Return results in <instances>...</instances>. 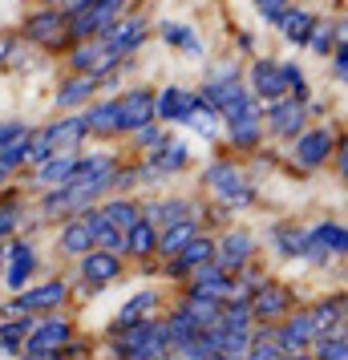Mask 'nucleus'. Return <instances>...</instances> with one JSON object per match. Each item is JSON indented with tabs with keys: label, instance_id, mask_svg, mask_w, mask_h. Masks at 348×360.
<instances>
[{
	"label": "nucleus",
	"instance_id": "obj_23",
	"mask_svg": "<svg viewBox=\"0 0 348 360\" xmlns=\"http://www.w3.org/2000/svg\"><path fill=\"white\" fill-rule=\"evenodd\" d=\"M98 82H101V77H94V73H77L73 82L61 85V94H57V105H61V110H73V105H82V101L89 98L94 89H98Z\"/></svg>",
	"mask_w": 348,
	"mask_h": 360
},
{
	"label": "nucleus",
	"instance_id": "obj_26",
	"mask_svg": "<svg viewBox=\"0 0 348 360\" xmlns=\"http://www.w3.org/2000/svg\"><path fill=\"white\" fill-rule=\"evenodd\" d=\"M158 154L150 158V166L158 170V174H170V170H183L186 166V158H191V150L183 146V142H158Z\"/></svg>",
	"mask_w": 348,
	"mask_h": 360
},
{
	"label": "nucleus",
	"instance_id": "obj_20",
	"mask_svg": "<svg viewBox=\"0 0 348 360\" xmlns=\"http://www.w3.org/2000/svg\"><path fill=\"white\" fill-rule=\"evenodd\" d=\"M271 25H276V29H280L292 45H304V41H308V33H312L316 17H312V13H304V8H292V4H288L283 13H276V20H271Z\"/></svg>",
	"mask_w": 348,
	"mask_h": 360
},
{
	"label": "nucleus",
	"instance_id": "obj_6",
	"mask_svg": "<svg viewBox=\"0 0 348 360\" xmlns=\"http://www.w3.org/2000/svg\"><path fill=\"white\" fill-rule=\"evenodd\" d=\"M73 336V328L69 320H37L33 332L25 336V348L20 352H29V356H45V352H61Z\"/></svg>",
	"mask_w": 348,
	"mask_h": 360
},
{
	"label": "nucleus",
	"instance_id": "obj_45",
	"mask_svg": "<svg viewBox=\"0 0 348 360\" xmlns=\"http://www.w3.org/2000/svg\"><path fill=\"white\" fill-rule=\"evenodd\" d=\"M25 126H20V122H4V126H0V146H8V142H17V138H25Z\"/></svg>",
	"mask_w": 348,
	"mask_h": 360
},
{
	"label": "nucleus",
	"instance_id": "obj_44",
	"mask_svg": "<svg viewBox=\"0 0 348 360\" xmlns=\"http://www.w3.org/2000/svg\"><path fill=\"white\" fill-rule=\"evenodd\" d=\"M332 73H336V82H344V73H348V53H344V41H336V57H332Z\"/></svg>",
	"mask_w": 348,
	"mask_h": 360
},
{
	"label": "nucleus",
	"instance_id": "obj_22",
	"mask_svg": "<svg viewBox=\"0 0 348 360\" xmlns=\"http://www.w3.org/2000/svg\"><path fill=\"white\" fill-rule=\"evenodd\" d=\"M89 219V231H94V247H101V251H114V255H122L126 251V235L117 227H110L105 219H101V211H94V214H85Z\"/></svg>",
	"mask_w": 348,
	"mask_h": 360
},
{
	"label": "nucleus",
	"instance_id": "obj_5",
	"mask_svg": "<svg viewBox=\"0 0 348 360\" xmlns=\"http://www.w3.org/2000/svg\"><path fill=\"white\" fill-rule=\"evenodd\" d=\"M344 251H348V231L340 227V223H320L316 231L304 235V251H299V255L324 263L328 255H344Z\"/></svg>",
	"mask_w": 348,
	"mask_h": 360
},
{
	"label": "nucleus",
	"instance_id": "obj_33",
	"mask_svg": "<svg viewBox=\"0 0 348 360\" xmlns=\"http://www.w3.org/2000/svg\"><path fill=\"white\" fill-rule=\"evenodd\" d=\"M227 126H231V146H255L259 134H264V114L235 117V122H227Z\"/></svg>",
	"mask_w": 348,
	"mask_h": 360
},
{
	"label": "nucleus",
	"instance_id": "obj_19",
	"mask_svg": "<svg viewBox=\"0 0 348 360\" xmlns=\"http://www.w3.org/2000/svg\"><path fill=\"white\" fill-rule=\"evenodd\" d=\"M4 263H8V288L20 292V288L29 283V276H33L37 255H33V247L29 243H13L8 251H4Z\"/></svg>",
	"mask_w": 348,
	"mask_h": 360
},
{
	"label": "nucleus",
	"instance_id": "obj_53",
	"mask_svg": "<svg viewBox=\"0 0 348 360\" xmlns=\"http://www.w3.org/2000/svg\"><path fill=\"white\" fill-rule=\"evenodd\" d=\"M49 4H57V0H49Z\"/></svg>",
	"mask_w": 348,
	"mask_h": 360
},
{
	"label": "nucleus",
	"instance_id": "obj_18",
	"mask_svg": "<svg viewBox=\"0 0 348 360\" xmlns=\"http://www.w3.org/2000/svg\"><path fill=\"white\" fill-rule=\"evenodd\" d=\"M82 276L89 279V283H101V288H105V283H110V279H117L122 276V259H117L114 251H94V247H89V251H85V263H82Z\"/></svg>",
	"mask_w": 348,
	"mask_h": 360
},
{
	"label": "nucleus",
	"instance_id": "obj_11",
	"mask_svg": "<svg viewBox=\"0 0 348 360\" xmlns=\"http://www.w3.org/2000/svg\"><path fill=\"white\" fill-rule=\"evenodd\" d=\"M69 300V283L65 279H53V283H41V288H33V292H25L13 300V311L17 316H25V311H49V308H61Z\"/></svg>",
	"mask_w": 348,
	"mask_h": 360
},
{
	"label": "nucleus",
	"instance_id": "obj_51",
	"mask_svg": "<svg viewBox=\"0 0 348 360\" xmlns=\"http://www.w3.org/2000/svg\"><path fill=\"white\" fill-rule=\"evenodd\" d=\"M4 179H8V174H4V170H0V182H4Z\"/></svg>",
	"mask_w": 348,
	"mask_h": 360
},
{
	"label": "nucleus",
	"instance_id": "obj_52",
	"mask_svg": "<svg viewBox=\"0 0 348 360\" xmlns=\"http://www.w3.org/2000/svg\"><path fill=\"white\" fill-rule=\"evenodd\" d=\"M122 360H138V356H122Z\"/></svg>",
	"mask_w": 348,
	"mask_h": 360
},
{
	"label": "nucleus",
	"instance_id": "obj_14",
	"mask_svg": "<svg viewBox=\"0 0 348 360\" xmlns=\"http://www.w3.org/2000/svg\"><path fill=\"white\" fill-rule=\"evenodd\" d=\"M215 259V243L211 239H186L179 251H174V259H170V276H186V271H199L202 263Z\"/></svg>",
	"mask_w": 348,
	"mask_h": 360
},
{
	"label": "nucleus",
	"instance_id": "obj_32",
	"mask_svg": "<svg viewBox=\"0 0 348 360\" xmlns=\"http://www.w3.org/2000/svg\"><path fill=\"white\" fill-rule=\"evenodd\" d=\"M202 324L191 316L186 308H179L174 316H170V324H166V336H170V348H179V344H186L191 336H199Z\"/></svg>",
	"mask_w": 348,
	"mask_h": 360
},
{
	"label": "nucleus",
	"instance_id": "obj_27",
	"mask_svg": "<svg viewBox=\"0 0 348 360\" xmlns=\"http://www.w3.org/2000/svg\"><path fill=\"white\" fill-rule=\"evenodd\" d=\"M154 247H158V231H154V223L138 219V223L126 231V251H130V255H154Z\"/></svg>",
	"mask_w": 348,
	"mask_h": 360
},
{
	"label": "nucleus",
	"instance_id": "obj_28",
	"mask_svg": "<svg viewBox=\"0 0 348 360\" xmlns=\"http://www.w3.org/2000/svg\"><path fill=\"white\" fill-rule=\"evenodd\" d=\"M61 247H65L69 255H85L89 247H94V231H89V219H73L65 231H61Z\"/></svg>",
	"mask_w": 348,
	"mask_h": 360
},
{
	"label": "nucleus",
	"instance_id": "obj_24",
	"mask_svg": "<svg viewBox=\"0 0 348 360\" xmlns=\"http://www.w3.org/2000/svg\"><path fill=\"white\" fill-rule=\"evenodd\" d=\"M304 235H308V231L299 227V223H276V227H271V243H276L280 255L296 259L299 251H304Z\"/></svg>",
	"mask_w": 348,
	"mask_h": 360
},
{
	"label": "nucleus",
	"instance_id": "obj_47",
	"mask_svg": "<svg viewBox=\"0 0 348 360\" xmlns=\"http://www.w3.org/2000/svg\"><path fill=\"white\" fill-rule=\"evenodd\" d=\"M17 53V37L13 33H0V65H8V57Z\"/></svg>",
	"mask_w": 348,
	"mask_h": 360
},
{
	"label": "nucleus",
	"instance_id": "obj_17",
	"mask_svg": "<svg viewBox=\"0 0 348 360\" xmlns=\"http://www.w3.org/2000/svg\"><path fill=\"white\" fill-rule=\"evenodd\" d=\"M85 122L82 117H65V122H57V126H49L45 130V142H49L53 154H73V150L85 142Z\"/></svg>",
	"mask_w": 348,
	"mask_h": 360
},
{
	"label": "nucleus",
	"instance_id": "obj_10",
	"mask_svg": "<svg viewBox=\"0 0 348 360\" xmlns=\"http://www.w3.org/2000/svg\"><path fill=\"white\" fill-rule=\"evenodd\" d=\"M251 94H255V101H280L288 98V82H283V69L280 61H255L251 65Z\"/></svg>",
	"mask_w": 348,
	"mask_h": 360
},
{
	"label": "nucleus",
	"instance_id": "obj_1",
	"mask_svg": "<svg viewBox=\"0 0 348 360\" xmlns=\"http://www.w3.org/2000/svg\"><path fill=\"white\" fill-rule=\"evenodd\" d=\"M117 17H122V0H77L73 8H65V29L73 41H85V37H101Z\"/></svg>",
	"mask_w": 348,
	"mask_h": 360
},
{
	"label": "nucleus",
	"instance_id": "obj_3",
	"mask_svg": "<svg viewBox=\"0 0 348 360\" xmlns=\"http://www.w3.org/2000/svg\"><path fill=\"white\" fill-rule=\"evenodd\" d=\"M202 179L211 182V186H215V195L223 198V202H231V207H251V202H255V191H251V186H243L239 170H235V162H211Z\"/></svg>",
	"mask_w": 348,
	"mask_h": 360
},
{
	"label": "nucleus",
	"instance_id": "obj_31",
	"mask_svg": "<svg viewBox=\"0 0 348 360\" xmlns=\"http://www.w3.org/2000/svg\"><path fill=\"white\" fill-rule=\"evenodd\" d=\"M101 219L126 235V231H130L138 219H142V214H138V207H134V202H126V198H114V202H105V207H101Z\"/></svg>",
	"mask_w": 348,
	"mask_h": 360
},
{
	"label": "nucleus",
	"instance_id": "obj_35",
	"mask_svg": "<svg viewBox=\"0 0 348 360\" xmlns=\"http://www.w3.org/2000/svg\"><path fill=\"white\" fill-rule=\"evenodd\" d=\"M73 166H77V150H73V154H53L49 162H41V174H37V179H41V182H53V186H61V182L73 174Z\"/></svg>",
	"mask_w": 348,
	"mask_h": 360
},
{
	"label": "nucleus",
	"instance_id": "obj_25",
	"mask_svg": "<svg viewBox=\"0 0 348 360\" xmlns=\"http://www.w3.org/2000/svg\"><path fill=\"white\" fill-rule=\"evenodd\" d=\"M308 320H312V336L320 340V336H328L332 328H344L340 320H344V300H336V304H320L316 311H308Z\"/></svg>",
	"mask_w": 348,
	"mask_h": 360
},
{
	"label": "nucleus",
	"instance_id": "obj_7",
	"mask_svg": "<svg viewBox=\"0 0 348 360\" xmlns=\"http://www.w3.org/2000/svg\"><path fill=\"white\" fill-rule=\"evenodd\" d=\"M251 320H280L283 311L292 308V292L288 288H276V283H255L247 295Z\"/></svg>",
	"mask_w": 348,
	"mask_h": 360
},
{
	"label": "nucleus",
	"instance_id": "obj_50",
	"mask_svg": "<svg viewBox=\"0 0 348 360\" xmlns=\"http://www.w3.org/2000/svg\"><path fill=\"white\" fill-rule=\"evenodd\" d=\"M0 267H4V251H0Z\"/></svg>",
	"mask_w": 348,
	"mask_h": 360
},
{
	"label": "nucleus",
	"instance_id": "obj_43",
	"mask_svg": "<svg viewBox=\"0 0 348 360\" xmlns=\"http://www.w3.org/2000/svg\"><path fill=\"white\" fill-rule=\"evenodd\" d=\"M134 138H138V146H150V150H154L158 142H162V130L146 122V126H138V130H134Z\"/></svg>",
	"mask_w": 348,
	"mask_h": 360
},
{
	"label": "nucleus",
	"instance_id": "obj_9",
	"mask_svg": "<svg viewBox=\"0 0 348 360\" xmlns=\"http://www.w3.org/2000/svg\"><path fill=\"white\" fill-rule=\"evenodd\" d=\"M142 41H146V20H142V17H126V20L117 17L114 25L101 33V45H105L110 53H117V57L134 53Z\"/></svg>",
	"mask_w": 348,
	"mask_h": 360
},
{
	"label": "nucleus",
	"instance_id": "obj_8",
	"mask_svg": "<svg viewBox=\"0 0 348 360\" xmlns=\"http://www.w3.org/2000/svg\"><path fill=\"white\" fill-rule=\"evenodd\" d=\"M154 122V94L150 89H130L117 98V134L122 130H138Z\"/></svg>",
	"mask_w": 348,
	"mask_h": 360
},
{
	"label": "nucleus",
	"instance_id": "obj_34",
	"mask_svg": "<svg viewBox=\"0 0 348 360\" xmlns=\"http://www.w3.org/2000/svg\"><path fill=\"white\" fill-rule=\"evenodd\" d=\"M154 304H158V292H138V295L130 300V304H126V308L117 311L114 328H126V324H138V320H146Z\"/></svg>",
	"mask_w": 348,
	"mask_h": 360
},
{
	"label": "nucleus",
	"instance_id": "obj_40",
	"mask_svg": "<svg viewBox=\"0 0 348 360\" xmlns=\"http://www.w3.org/2000/svg\"><path fill=\"white\" fill-rule=\"evenodd\" d=\"M348 340H344V328H336L328 336H320V360H344Z\"/></svg>",
	"mask_w": 348,
	"mask_h": 360
},
{
	"label": "nucleus",
	"instance_id": "obj_13",
	"mask_svg": "<svg viewBox=\"0 0 348 360\" xmlns=\"http://www.w3.org/2000/svg\"><path fill=\"white\" fill-rule=\"evenodd\" d=\"M304 117H308L304 101L280 98V101H271V110H267V126H271V134H280V138H296L299 126H304Z\"/></svg>",
	"mask_w": 348,
	"mask_h": 360
},
{
	"label": "nucleus",
	"instance_id": "obj_15",
	"mask_svg": "<svg viewBox=\"0 0 348 360\" xmlns=\"http://www.w3.org/2000/svg\"><path fill=\"white\" fill-rule=\"evenodd\" d=\"M251 251H255V239H251L247 231H235V235H227V239L219 243V255L211 263L223 267V271H239V267L251 259Z\"/></svg>",
	"mask_w": 348,
	"mask_h": 360
},
{
	"label": "nucleus",
	"instance_id": "obj_16",
	"mask_svg": "<svg viewBox=\"0 0 348 360\" xmlns=\"http://www.w3.org/2000/svg\"><path fill=\"white\" fill-rule=\"evenodd\" d=\"M191 105H195V94H186L179 85L154 94V117H162V122H179V126H183L186 114H191Z\"/></svg>",
	"mask_w": 348,
	"mask_h": 360
},
{
	"label": "nucleus",
	"instance_id": "obj_30",
	"mask_svg": "<svg viewBox=\"0 0 348 360\" xmlns=\"http://www.w3.org/2000/svg\"><path fill=\"white\" fill-rule=\"evenodd\" d=\"M89 134H117V101H101L82 117Z\"/></svg>",
	"mask_w": 348,
	"mask_h": 360
},
{
	"label": "nucleus",
	"instance_id": "obj_42",
	"mask_svg": "<svg viewBox=\"0 0 348 360\" xmlns=\"http://www.w3.org/2000/svg\"><path fill=\"white\" fill-rule=\"evenodd\" d=\"M17 219H20V211H17V202H13V198H8V202H0V239L17 231Z\"/></svg>",
	"mask_w": 348,
	"mask_h": 360
},
{
	"label": "nucleus",
	"instance_id": "obj_21",
	"mask_svg": "<svg viewBox=\"0 0 348 360\" xmlns=\"http://www.w3.org/2000/svg\"><path fill=\"white\" fill-rule=\"evenodd\" d=\"M308 340H316L308 311H304V316H292V320L276 332V344H280L283 352H304V344H308Z\"/></svg>",
	"mask_w": 348,
	"mask_h": 360
},
{
	"label": "nucleus",
	"instance_id": "obj_2",
	"mask_svg": "<svg viewBox=\"0 0 348 360\" xmlns=\"http://www.w3.org/2000/svg\"><path fill=\"white\" fill-rule=\"evenodd\" d=\"M110 186H114V174H101V179H89V182H61L57 191L45 195L41 211L49 214V219H57V214H73V211H82V207H89V202H94L101 191H110Z\"/></svg>",
	"mask_w": 348,
	"mask_h": 360
},
{
	"label": "nucleus",
	"instance_id": "obj_36",
	"mask_svg": "<svg viewBox=\"0 0 348 360\" xmlns=\"http://www.w3.org/2000/svg\"><path fill=\"white\" fill-rule=\"evenodd\" d=\"M33 324L37 320H29V311H25L20 320H8V324L0 328V348H4V352H20V348H25V336L33 332Z\"/></svg>",
	"mask_w": 348,
	"mask_h": 360
},
{
	"label": "nucleus",
	"instance_id": "obj_39",
	"mask_svg": "<svg viewBox=\"0 0 348 360\" xmlns=\"http://www.w3.org/2000/svg\"><path fill=\"white\" fill-rule=\"evenodd\" d=\"M183 126H191L195 134H202V138H215V126H219V114L211 110V105H202L199 98H195V105H191V114H186Z\"/></svg>",
	"mask_w": 348,
	"mask_h": 360
},
{
	"label": "nucleus",
	"instance_id": "obj_29",
	"mask_svg": "<svg viewBox=\"0 0 348 360\" xmlns=\"http://www.w3.org/2000/svg\"><path fill=\"white\" fill-rule=\"evenodd\" d=\"M186 239H195V219H179V223H166V231L158 235V247L154 251H162V255H174Z\"/></svg>",
	"mask_w": 348,
	"mask_h": 360
},
{
	"label": "nucleus",
	"instance_id": "obj_4",
	"mask_svg": "<svg viewBox=\"0 0 348 360\" xmlns=\"http://www.w3.org/2000/svg\"><path fill=\"white\" fill-rule=\"evenodd\" d=\"M25 37L37 41V45H45V49H61V45L73 41L69 29H65V13H61V8H45V13L29 17L25 20Z\"/></svg>",
	"mask_w": 348,
	"mask_h": 360
},
{
	"label": "nucleus",
	"instance_id": "obj_49",
	"mask_svg": "<svg viewBox=\"0 0 348 360\" xmlns=\"http://www.w3.org/2000/svg\"><path fill=\"white\" fill-rule=\"evenodd\" d=\"M207 360H227V356H219V352H215V356H207Z\"/></svg>",
	"mask_w": 348,
	"mask_h": 360
},
{
	"label": "nucleus",
	"instance_id": "obj_48",
	"mask_svg": "<svg viewBox=\"0 0 348 360\" xmlns=\"http://www.w3.org/2000/svg\"><path fill=\"white\" fill-rule=\"evenodd\" d=\"M280 360H308V356H304V352H283Z\"/></svg>",
	"mask_w": 348,
	"mask_h": 360
},
{
	"label": "nucleus",
	"instance_id": "obj_46",
	"mask_svg": "<svg viewBox=\"0 0 348 360\" xmlns=\"http://www.w3.org/2000/svg\"><path fill=\"white\" fill-rule=\"evenodd\" d=\"M288 4H292V0H255V8H259L267 20H276V13H283Z\"/></svg>",
	"mask_w": 348,
	"mask_h": 360
},
{
	"label": "nucleus",
	"instance_id": "obj_37",
	"mask_svg": "<svg viewBox=\"0 0 348 360\" xmlns=\"http://www.w3.org/2000/svg\"><path fill=\"white\" fill-rule=\"evenodd\" d=\"M158 33H162L166 45H174V49H186V53H195V57H202V41H199L195 33H191L186 25H170V20H166Z\"/></svg>",
	"mask_w": 348,
	"mask_h": 360
},
{
	"label": "nucleus",
	"instance_id": "obj_41",
	"mask_svg": "<svg viewBox=\"0 0 348 360\" xmlns=\"http://www.w3.org/2000/svg\"><path fill=\"white\" fill-rule=\"evenodd\" d=\"M25 146H29V134L17 138V142H8V146H0V170H4V174L17 170V166L25 162Z\"/></svg>",
	"mask_w": 348,
	"mask_h": 360
},
{
	"label": "nucleus",
	"instance_id": "obj_38",
	"mask_svg": "<svg viewBox=\"0 0 348 360\" xmlns=\"http://www.w3.org/2000/svg\"><path fill=\"white\" fill-rule=\"evenodd\" d=\"M332 41H344V25H320V20H316L304 45H312L320 57H328V53H332Z\"/></svg>",
	"mask_w": 348,
	"mask_h": 360
},
{
	"label": "nucleus",
	"instance_id": "obj_12",
	"mask_svg": "<svg viewBox=\"0 0 348 360\" xmlns=\"http://www.w3.org/2000/svg\"><path fill=\"white\" fill-rule=\"evenodd\" d=\"M332 158V130H299L296 134V162L304 170H316Z\"/></svg>",
	"mask_w": 348,
	"mask_h": 360
}]
</instances>
